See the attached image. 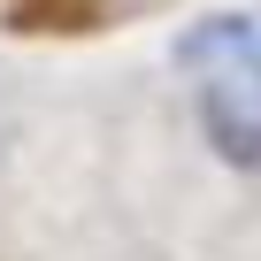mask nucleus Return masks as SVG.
<instances>
[{"label": "nucleus", "mask_w": 261, "mask_h": 261, "mask_svg": "<svg viewBox=\"0 0 261 261\" xmlns=\"http://www.w3.org/2000/svg\"><path fill=\"white\" fill-rule=\"evenodd\" d=\"M200 123H207V139H215V154L223 162H238V169H261V77L253 69H207V85H200Z\"/></svg>", "instance_id": "f257e3e1"}, {"label": "nucleus", "mask_w": 261, "mask_h": 261, "mask_svg": "<svg viewBox=\"0 0 261 261\" xmlns=\"http://www.w3.org/2000/svg\"><path fill=\"white\" fill-rule=\"evenodd\" d=\"M246 54H253V16H207L200 31L177 39V62L200 69V77H207V69H230V62H246Z\"/></svg>", "instance_id": "f03ea898"}, {"label": "nucleus", "mask_w": 261, "mask_h": 261, "mask_svg": "<svg viewBox=\"0 0 261 261\" xmlns=\"http://www.w3.org/2000/svg\"><path fill=\"white\" fill-rule=\"evenodd\" d=\"M246 69H253V77H261V31H253V54H246Z\"/></svg>", "instance_id": "7ed1b4c3"}]
</instances>
